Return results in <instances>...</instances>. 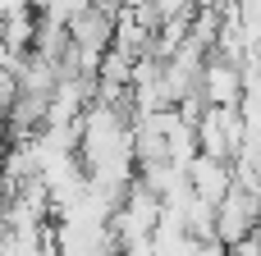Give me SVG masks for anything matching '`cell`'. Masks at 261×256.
Wrapping results in <instances>:
<instances>
[{
    "label": "cell",
    "mask_w": 261,
    "mask_h": 256,
    "mask_svg": "<svg viewBox=\"0 0 261 256\" xmlns=\"http://www.w3.org/2000/svg\"><path fill=\"white\" fill-rule=\"evenodd\" d=\"M257 229H261V197L234 183L229 197L216 206V238H220L225 247H234V243L252 238Z\"/></svg>",
    "instance_id": "obj_1"
},
{
    "label": "cell",
    "mask_w": 261,
    "mask_h": 256,
    "mask_svg": "<svg viewBox=\"0 0 261 256\" xmlns=\"http://www.w3.org/2000/svg\"><path fill=\"white\" fill-rule=\"evenodd\" d=\"M202 96H206L211 105L239 110V101H243V64L211 55V60H206V73H202Z\"/></svg>",
    "instance_id": "obj_2"
},
{
    "label": "cell",
    "mask_w": 261,
    "mask_h": 256,
    "mask_svg": "<svg viewBox=\"0 0 261 256\" xmlns=\"http://www.w3.org/2000/svg\"><path fill=\"white\" fill-rule=\"evenodd\" d=\"M188 183H193V192H197L202 202L220 206V202L229 197V188H234V165H229V160H211V156H197V160L188 165Z\"/></svg>",
    "instance_id": "obj_3"
}]
</instances>
